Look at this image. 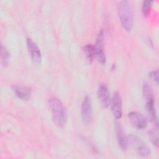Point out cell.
Instances as JSON below:
<instances>
[{"instance_id": "18", "label": "cell", "mask_w": 159, "mask_h": 159, "mask_svg": "<svg viewBox=\"0 0 159 159\" xmlns=\"http://www.w3.org/2000/svg\"><path fill=\"white\" fill-rule=\"evenodd\" d=\"M159 72L158 70L152 71L149 73V77L152 80H153L157 85L159 83Z\"/></svg>"}, {"instance_id": "17", "label": "cell", "mask_w": 159, "mask_h": 159, "mask_svg": "<svg viewBox=\"0 0 159 159\" xmlns=\"http://www.w3.org/2000/svg\"><path fill=\"white\" fill-rule=\"evenodd\" d=\"M152 4H153V1L150 0H146L143 2L142 6V12L144 17L149 16L150 14Z\"/></svg>"}, {"instance_id": "4", "label": "cell", "mask_w": 159, "mask_h": 159, "mask_svg": "<svg viewBox=\"0 0 159 159\" xmlns=\"http://www.w3.org/2000/svg\"><path fill=\"white\" fill-rule=\"evenodd\" d=\"M81 114L84 124H90L93 117V111L91 102L90 98L88 96H85L83 100L81 107Z\"/></svg>"}, {"instance_id": "1", "label": "cell", "mask_w": 159, "mask_h": 159, "mask_svg": "<svg viewBox=\"0 0 159 159\" xmlns=\"http://www.w3.org/2000/svg\"><path fill=\"white\" fill-rule=\"evenodd\" d=\"M118 14L122 27L130 32L134 24V10L132 3L126 0L121 1L118 5Z\"/></svg>"}, {"instance_id": "11", "label": "cell", "mask_w": 159, "mask_h": 159, "mask_svg": "<svg viewBox=\"0 0 159 159\" xmlns=\"http://www.w3.org/2000/svg\"><path fill=\"white\" fill-rule=\"evenodd\" d=\"M11 89L15 95L21 100L27 101L30 98L31 90L28 86L14 84L11 86Z\"/></svg>"}, {"instance_id": "8", "label": "cell", "mask_w": 159, "mask_h": 159, "mask_svg": "<svg viewBox=\"0 0 159 159\" xmlns=\"http://www.w3.org/2000/svg\"><path fill=\"white\" fill-rule=\"evenodd\" d=\"M26 43L29 55L33 63L35 64L40 63L42 55L40 50L37 45L31 39L29 38L27 39Z\"/></svg>"}, {"instance_id": "10", "label": "cell", "mask_w": 159, "mask_h": 159, "mask_svg": "<svg viewBox=\"0 0 159 159\" xmlns=\"http://www.w3.org/2000/svg\"><path fill=\"white\" fill-rule=\"evenodd\" d=\"M97 95L101 106L103 108H107L110 104V96L106 84L101 83L99 85Z\"/></svg>"}, {"instance_id": "14", "label": "cell", "mask_w": 159, "mask_h": 159, "mask_svg": "<svg viewBox=\"0 0 159 159\" xmlns=\"http://www.w3.org/2000/svg\"><path fill=\"white\" fill-rule=\"evenodd\" d=\"M143 94L146 101H150V100H155L153 93L152 89V88L147 83H144L143 85Z\"/></svg>"}, {"instance_id": "12", "label": "cell", "mask_w": 159, "mask_h": 159, "mask_svg": "<svg viewBox=\"0 0 159 159\" xmlns=\"http://www.w3.org/2000/svg\"><path fill=\"white\" fill-rule=\"evenodd\" d=\"M146 111L150 120L155 124V125L158 127V118L157 116V112L155 107V100H150L146 101L145 104Z\"/></svg>"}, {"instance_id": "9", "label": "cell", "mask_w": 159, "mask_h": 159, "mask_svg": "<svg viewBox=\"0 0 159 159\" xmlns=\"http://www.w3.org/2000/svg\"><path fill=\"white\" fill-rule=\"evenodd\" d=\"M115 130L116 134V138L119 146L122 150L125 151L128 148V139L124 131L123 127L119 121H116L115 122Z\"/></svg>"}, {"instance_id": "16", "label": "cell", "mask_w": 159, "mask_h": 159, "mask_svg": "<svg viewBox=\"0 0 159 159\" xmlns=\"http://www.w3.org/2000/svg\"><path fill=\"white\" fill-rule=\"evenodd\" d=\"M148 137L152 143L155 147H158V134L156 129H150L148 131Z\"/></svg>"}, {"instance_id": "5", "label": "cell", "mask_w": 159, "mask_h": 159, "mask_svg": "<svg viewBox=\"0 0 159 159\" xmlns=\"http://www.w3.org/2000/svg\"><path fill=\"white\" fill-rule=\"evenodd\" d=\"M111 111L114 117L118 120L121 118L122 115V104L120 95L119 92L116 91L110 101Z\"/></svg>"}, {"instance_id": "2", "label": "cell", "mask_w": 159, "mask_h": 159, "mask_svg": "<svg viewBox=\"0 0 159 159\" xmlns=\"http://www.w3.org/2000/svg\"><path fill=\"white\" fill-rule=\"evenodd\" d=\"M48 104L53 122L58 127H63L67 120V114L63 103L59 99L52 97L49 99Z\"/></svg>"}, {"instance_id": "3", "label": "cell", "mask_w": 159, "mask_h": 159, "mask_svg": "<svg viewBox=\"0 0 159 159\" xmlns=\"http://www.w3.org/2000/svg\"><path fill=\"white\" fill-rule=\"evenodd\" d=\"M130 142L132 147L134 148L138 155L143 157H148L150 155V151L149 148L145 143V142L137 136L130 135Z\"/></svg>"}, {"instance_id": "13", "label": "cell", "mask_w": 159, "mask_h": 159, "mask_svg": "<svg viewBox=\"0 0 159 159\" xmlns=\"http://www.w3.org/2000/svg\"><path fill=\"white\" fill-rule=\"evenodd\" d=\"M83 51L89 63H91L96 57L94 45L93 44H87L84 47Z\"/></svg>"}, {"instance_id": "6", "label": "cell", "mask_w": 159, "mask_h": 159, "mask_svg": "<svg viewBox=\"0 0 159 159\" xmlns=\"http://www.w3.org/2000/svg\"><path fill=\"white\" fill-rule=\"evenodd\" d=\"M103 39H104V32L102 30H101L97 36L94 47H95V51H96V57H97L98 61L101 65H104L106 61V55L104 51Z\"/></svg>"}, {"instance_id": "7", "label": "cell", "mask_w": 159, "mask_h": 159, "mask_svg": "<svg viewBox=\"0 0 159 159\" xmlns=\"http://www.w3.org/2000/svg\"><path fill=\"white\" fill-rule=\"evenodd\" d=\"M128 117L132 125L138 129H145L147 125V118L139 112L131 111L128 114Z\"/></svg>"}, {"instance_id": "15", "label": "cell", "mask_w": 159, "mask_h": 159, "mask_svg": "<svg viewBox=\"0 0 159 159\" xmlns=\"http://www.w3.org/2000/svg\"><path fill=\"white\" fill-rule=\"evenodd\" d=\"M9 60V52L7 48L1 45V63L3 66H7Z\"/></svg>"}]
</instances>
